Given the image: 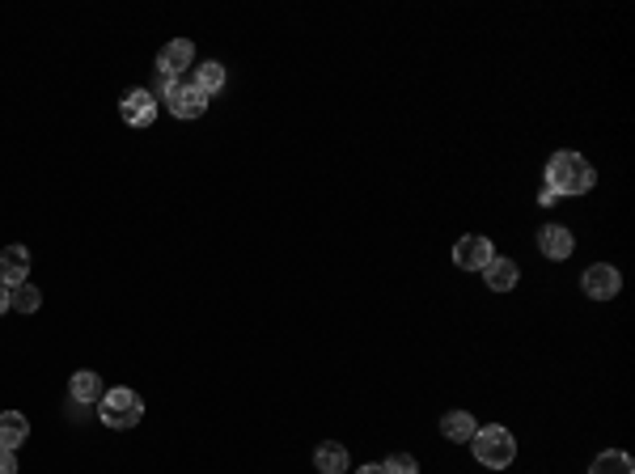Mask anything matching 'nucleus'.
<instances>
[{"label": "nucleus", "instance_id": "nucleus-12", "mask_svg": "<svg viewBox=\"0 0 635 474\" xmlns=\"http://www.w3.org/2000/svg\"><path fill=\"white\" fill-rule=\"evenodd\" d=\"M26 437H30V419L22 411H5L0 416V449H17Z\"/></svg>", "mask_w": 635, "mask_h": 474}, {"label": "nucleus", "instance_id": "nucleus-11", "mask_svg": "<svg viewBox=\"0 0 635 474\" xmlns=\"http://www.w3.org/2000/svg\"><path fill=\"white\" fill-rule=\"evenodd\" d=\"M69 394H72V403H81V406L98 403V398H102V377H98V373H93V369L72 373V385H69Z\"/></svg>", "mask_w": 635, "mask_h": 474}, {"label": "nucleus", "instance_id": "nucleus-4", "mask_svg": "<svg viewBox=\"0 0 635 474\" xmlns=\"http://www.w3.org/2000/svg\"><path fill=\"white\" fill-rule=\"evenodd\" d=\"M165 81V77H162ZM165 102H170V115L178 119H199L208 111V93L199 90L196 81H165Z\"/></svg>", "mask_w": 635, "mask_h": 474}, {"label": "nucleus", "instance_id": "nucleus-23", "mask_svg": "<svg viewBox=\"0 0 635 474\" xmlns=\"http://www.w3.org/2000/svg\"><path fill=\"white\" fill-rule=\"evenodd\" d=\"M356 474H386V470H381V466H373V462H369V466H360Z\"/></svg>", "mask_w": 635, "mask_h": 474}, {"label": "nucleus", "instance_id": "nucleus-17", "mask_svg": "<svg viewBox=\"0 0 635 474\" xmlns=\"http://www.w3.org/2000/svg\"><path fill=\"white\" fill-rule=\"evenodd\" d=\"M589 474H635V466H631V458H627V453L610 449V453H601L598 462L589 466Z\"/></svg>", "mask_w": 635, "mask_h": 474}, {"label": "nucleus", "instance_id": "nucleus-14", "mask_svg": "<svg viewBox=\"0 0 635 474\" xmlns=\"http://www.w3.org/2000/svg\"><path fill=\"white\" fill-rule=\"evenodd\" d=\"M440 437H445V440H458V445H471V437H474V416H466V411H450V416L440 419Z\"/></svg>", "mask_w": 635, "mask_h": 474}, {"label": "nucleus", "instance_id": "nucleus-18", "mask_svg": "<svg viewBox=\"0 0 635 474\" xmlns=\"http://www.w3.org/2000/svg\"><path fill=\"white\" fill-rule=\"evenodd\" d=\"M196 85L204 93H217V90H225V68H220L217 59H208L204 68H196Z\"/></svg>", "mask_w": 635, "mask_h": 474}, {"label": "nucleus", "instance_id": "nucleus-19", "mask_svg": "<svg viewBox=\"0 0 635 474\" xmlns=\"http://www.w3.org/2000/svg\"><path fill=\"white\" fill-rule=\"evenodd\" d=\"M381 470H386V474H419V462L411 458V453H394V458L381 462Z\"/></svg>", "mask_w": 635, "mask_h": 474}, {"label": "nucleus", "instance_id": "nucleus-5", "mask_svg": "<svg viewBox=\"0 0 635 474\" xmlns=\"http://www.w3.org/2000/svg\"><path fill=\"white\" fill-rule=\"evenodd\" d=\"M492 258H496L492 237H479V233H466V237H458V246H453V263L462 267V271H483Z\"/></svg>", "mask_w": 635, "mask_h": 474}, {"label": "nucleus", "instance_id": "nucleus-20", "mask_svg": "<svg viewBox=\"0 0 635 474\" xmlns=\"http://www.w3.org/2000/svg\"><path fill=\"white\" fill-rule=\"evenodd\" d=\"M0 474H17V458H13V449H0Z\"/></svg>", "mask_w": 635, "mask_h": 474}, {"label": "nucleus", "instance_id": "nucleus-22", "mask_svg": "<svg viewBox=\"0 0 635 474\" xmlns=\"http://www.w3.org/2000/svg\"><path fill=\"white\" fill-rule=\"evenodd\" d=\"M9 310V289H5V284H0V313Z\"/></svg>", "mask_w": 635, "mask_h": 474}, {"label": "nucleus", "instance_id": "nucleus-16", "mask_svg": "<svg viewBox=\"0 0 635 474\" xmlns=\"http://www.w3.org/2000/svg\"><path fill=\"white\" fill-rule=\"evenodd\" d=\"M38 305H43V292L26 279V284H17V289H9V310H22V313H35Z\"/></svg>", "mask_w": 635, "mask_h": 474}, {"label": "nucleus", "instance_id": "nucleus-15", "mask_svg": "<svg viewBox=\"0 0 635 474\" xmlns=\"http://www.w3.org/2000/svg\"><path fill=\"white\" fill-rule=\"evenodd\" d=\"M483 276H487V284H492V289L496 292H508L513 289V284H517V263H513V258H492V263L483 267Z\"/></svg>", "mask_w": 635, "mask_h": 474}, {"label": "nucleus", "instance_id": "nucleus-7", "mask_svg": "<svg viewBox=\"0 0 635 474\" xmlns=\"http://www.w3.org/2000/svg\"><path fill=\"white\" fill-rule=\"evenodd\" d=\"M119 115H123V123H132V128H149L153 119H157V98H153L149 90H127L123 102H119Z\"/></svg>", "mask_w": 635, "mask_h": 474}, {"label": "nucleus", "instance_id": "nucleus-1", "mask_svg": "<svg viewBox=\"0 0 635 474\" xmlns=\"http://www.w3.org/2000/svg\"><path fill=\"white\" fill-rule=\"evenodd\" d=\"M546 191L555 195H585L593 186V165L580 157V153H555L551 165H546Z\"/></svg>", "mask_w": 635, "mask_h": 474}, {"label": "nucleus", "instance_id": "nucleus-10", "mask_svg": "<svg viewBox=\"0 0 635 474\" xmlns=\"http://www.w3.org/2000/svg\"><path fill=\"white\" fill-rule=\"evenodd\" d=\"M538 250H543L546 258H555V263H564V258L572 255V233H567L564 225H546V229L538 233Z\"/></svg>", "mask_w": 635, "mask_h": 474}, {"label": "nucleus", "instance_id": "nucleus-3", "mask_svg": "<svg viewBox=\"0 0 635 474\" xmlns=\"http://www.w3.org/2000/svg\"><path fill=\"white\" fill-rule=\"evenodd\" d=\"M98 416H102L106 428H136L140 416H144V403H140L136 390L115 385V390H106L102 398H98Z\"/></svg>", "mask_w": 635, "mask_h": 474}, {"label": "nucleus", "instance_id": "nucleus-6", "mask_svg": "<svg viewBox=\"0 0 635 474\" xmlns=\"http://www.w3.org/2000/svg\"><path fill=\"white\" fill-rule=\"evenodd\" d=\"M580 284H585V292H589L593 301H610V297H619V289H623V276H619V267L610 263H593L585 276H580Z\"/></svg>", "mask_w": 635, "mask_h": 474}, {"label": "nucleus", "instance_id": "nucleus-13", "mask_svg": "<svg viewBox=\"0 0 635 474\" xmlns=\"http://www.w3.org/2000/svg\"><path fill=\"white\" fill-rule=\"evenodd\" d=\"M313 466H318L323 474H344L347 470V449L339 445V440H323L318 453H313Z\"/></svg>", "mask_w": 635, "mask_h": 474}, {"label": "nucleus", "instance_id": "nucleus-9", "mask_svg": "<svg viewBox=\"0 0 635 474\" xmlns=\"http://www.w3.org/2000/svg\"><path fill=\"white\" fill-rule=\"evenodd\" d=\"M30 276V250L26 246H5L0 250V284L5 289H17Z\"/></svg>", "mask_w": 635, "mask_h": 474}, {"label": "nucleus", "instance_id": "nucleus-2", "mask_svg": "<svg viewBox=\"0 0 635 474\" xmlns=\"http://www.w3.org/2000/svg\"><path fill=\"white\" fill-rule=\"evenodd\" d=\"M471 449H474V458H479L487 470H504V466L517 458V440H513V432H508V428L492 424V428H474Z\"/></svg>", "mask_w": 635, "mask_h": 474}, {"label": "nucleus", "instance_id": "nucleus-21", "mask_svg": "<svg viewBox=\"0 0 635 474\" xmlns=\"http://www.w3.org/2000/svg\"><path fill=\"white\" fill-rule=\"evenodd\" d=\"M555 199H559V195H555V191H546V186L538 191V204H543V208H555Z\"/></svg>", "mask_w": 635, "mask_h": 474}, {"label": "nucleus", "instance_id": "nucleus-8", "mask_svg": "<svg viewBox=\"0 0 635 474\" xmlns=\"http://www.w3.org/2000/svg\"><path fill=\"white\" fill-rule=\"evenodd\" d=\"M191 59H196V47L186 43V38H174V43H165L157 51V72H162L165 81H174L183 68H191Z\"/></svg>", "mask_w": 635, "mask_h": 474}]
</instances>
